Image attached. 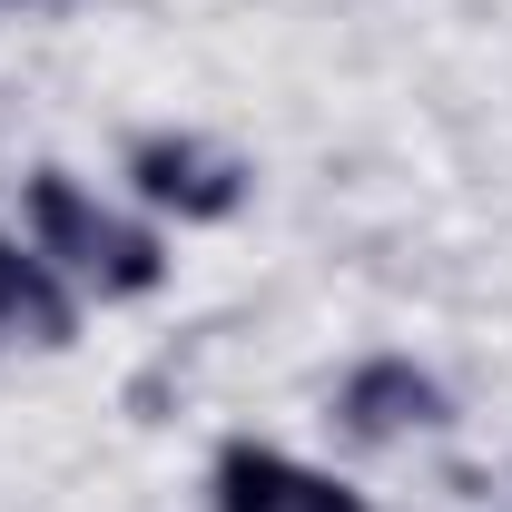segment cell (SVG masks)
I'll list each match as a JSON object with an SVG mask.
<instances>
[{
	"label": "cell",
	"mask_w": 512,
	"mask_h": 512,
	"mask_svg": "<svg viewBox=\"0 0 512 512\" xmlns=\"http://www.w3.org/2000/svg\"><path fill=\"white\" fill-rule=\"evenodd\" d=\"M119 178H128V207H148L158 227H227L256 197V158L207 138V128H138Z\"/></svg>",
	"instance_id": "obj_2"
},
{
	"label": "cell",
	"mask_w": 512,
	"mask_h": 512,
	"mask_svg": "<svg viewBox=\"0 0 512 512\" xmlns=\"http://www.w3.org/2000/svg\"><path fill=\"white\" fill-rule=\"evenodd\" d=\"M20 237L50 256L79 296H99V306H138V296L168 286V237H158V217L99 197L79 168H30V178H20Z\"/></svg>",
	"instance_id": "obj_1"
},
{
	"label": "cell",
	"mask_w": 512,
	"mask_h": 512,
	"mask_svg": "<svg viewBox=\"0 0 512 512\" xmlns=\"http://www.w3.org/2000/svg\"><path fill=\"white\" fill-rule=\"evenodd\" d=\"M79 335V286H69L30 237L0 227V345H30V355H60Z\"/></svg>",
	"instance_id": "obj_5"
},
{
	"label": "cell",
	"mask_w": 512,
	"mask_h": 512,
	"mask_svg": "<svg viewBox=\"0 0 512 512\" xmlns=\"http://www.w3.org/2000/svg\"><path fill=\"white\" fill-rule=\"evenodd\" d=\"M207 512H375V503L345 473L306 463V453L237 434V444H217V463H207Z\"/></svg>",
	"instance_id": "obj_3"
},
{
	"label": "cell",
	"mask_w": 512,
	"mask_h": 512,
	"mask_svg": "<svg viewBox=\"0 0 512 512\" xmlns=\"http://www.w3.org/2000/svg\"><path fill=\"white\" fill-rule=\"evenodd\" d=\"M335 414H345L355 444H414V434H444L453 424V394L414 355H365V365H345V384H335Z\"/></svg>",
	"instance_id": "obj_4"
}]
</instances>
